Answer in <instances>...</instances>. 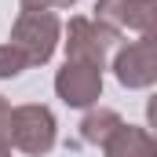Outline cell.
Listing matches in <instances>:
<instances>
[{"instance_id": "7a4b0ae2", "label": "cell", "mask_w": 157, "mask_h": 157, "mask_svg": "<svg viewBox=\"0 0 157 157\" xmlns=\"http://www.w3.org/2000/svg\"><path fill=\"white\" fill-rule=\"evenodd\" d=\"M59 139V124H55V113L40 102H26V106H11V124H7V143L15 150L29 157H44L51 154Z\"/></svg>"}, {"instance_id": "3957f363", "label": "cell", "mask_w": 157, "mask_h": 157, "mask_svg": "<svg viewBox=\"0 0 157 157\" xmlns=\"http://www.w3.org/2000/svg\"><path fill=\"white\" fill-rule=\"evenodd\" d=\"M95 22L110 33L150 37L157 26V0H95Z\"/></svg>"}, {"instance_id": "8fae6325", "label": "cell", "mask_w": 157, "mask_h": 157, "mask_svg": "<svg viewBox=\"0 0 157 157\" xmlns=\"http://www.w3.org/2000/svg\"><path fill=\"white\" fill-rule=\"evenodd\" d=\"M7 124H11V102L0 95V143H7Z\"/></svg>"}, {"instance_id": "9c48e42d", "label": "cell", "mask_w": 157, "mask_h": 157, "mask_svg": "<svg viewBox=\"0 0 157 157\" xmlns=\"http://www.w3.org/2000/svg\"><path fill=\"white\" fill-rule=\"evenodd\" d=\"M22 70H29V62H26V55L7 40V44H0V80H11L18 77Z\"/></svg>"}, {"instance_id": "5b68a950", "label": "cell", "mask_w": 157, "mask_h": 157, "mask_svg": "<svg viewBox=\"0 0 157 157\" xmlns=\"http://www.w3.org/2000/svg\"><path fill=\"white\" fill-rule=\"evenodd\" d=\"M113 77L132 88V91H143V88H154L157 84V37H139L132 40L128 48H121L117 59H113Z\"/></svg>"}, {"instance_id": "8992f818", "label": "cell", "mask_w": 157, "mask_h": 157, "mask_svg": "<svg viewBox=\"0 0 157 157\" xmlns=\"http://www.w3.org/2000/svg\"><path fill=\"white\" fill-rule=\"evenodd\" d=\"M55 91H59V99L66 106H77V110L95 106L99 95H102V70H95L88 62H70L66 59V66L55 73Z\"/></svg>"}, {"instance_id": "52a82bcc", "label": "cell", "mask_w": 157, "mask_h": 157, "mask_svg": "<svg viewBox=\"0 0 157 157\" xmlns=\"http://www.w3.org/2000/svg\"><path fill=\"white\" fill-rule=\"evenodd\" d=\"M106 157H157V143L154 135L139 124H121L117 132L102 143Z\"/></svg>"}, {"instance_id": "ba28073f", "label": "cell", "mask_w": 157, "mask_h": 157, "mask_svg": "<svg viewBox=\"0 0 157 157\" xmlns=\"http://www.w3.org/2000/svg\"><path fill=\"white\" fill-rule=\"evenodd\" d=\"M121 124H124V121H121L117 110L99 106V110H91L88 117L80 121V139H84V143H91V146H102V143H106V139L117 132Z\"/></svg>"}, {"instance_id": "30bf717a", "label": "cell", "mask_w": 157, "mask_h": 157, "mask_svg": "<svg viewBox=\"0 0 157 157\" xmlns=\"http://www.w3.org/2000/svg\"><path fill=\"white\" fill-rule=\"evenodd\" d=\"M22 7H37V11H55V7H73L77 0H18Z\"/></svg>"}, {"instance_id": "6da1fadb", "label": "cell", "mask_w": 157, "mask_h": 157, "mask_svg": "<svg viewBox=\"0 0 157 157\" xmlns=\"http://www.w3.org/2000/svg\"><path fill=\"white\" fill-rule=\"evenodd\" d=\"M62 40V22L55 11H37V7H22V15L11 26V44L26 55L29 66H44L55 48Z\"/></svg>"}, {"instance_id": "277c9868", "label": "cell", "mask_w": 157, "mask_h": 157, "mask_svg": "<svg viewBox=\"0 0 157 157\" xmlns=\"http://www.w3.org/2000/svg\"><path fill=\"white\" fill-rule=\"evenodd\" d=\"M113 40L117 33H110L106 26H99L95 18H70V26H66V59L70 62H88V66H95V70H102L106 66V55H110V48H113Z\"/></svg>"}, {"instance_id": "7c38bea8", "label": "cell", "mask_w": 157, "mask_h": 157, "mask_svg": "<svg viewBox=\"0 0 157 157\" xmlns=\"http://www.w3.org/2000/svg\"><path fill=\"white\" fill-rule=\"evenodd\" d=\"M0 157H11V143H0Z\"/></svg>"}]
</instances>
